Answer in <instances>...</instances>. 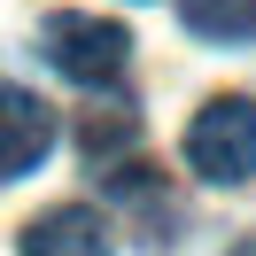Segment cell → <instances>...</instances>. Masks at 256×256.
Instances as JSON below:
<instances>
[{"instance_id":"cell-1","label":"cell","mask_w":256,"mask_h":256,"mask_svg":"<svg viewBox=\"0 0 256 256\" xmlns=\"http://www.w3.org/2000/svg\"><path fill=\"white\" fill-rule=\"evenodd\" d=\"M186 171L210 186H240L256 178V101L248 94H218L194 109L186 124Z\"/></svg>"},{"instance_id":"cell-2","label":"cell","mask_w":256,"mask_h":256,"mask_svg":"<svg viewBox=\"0 0 256 256\" xmlns=\"http://www.w3.org/2000/svg\"><path fill=\"white\" fill-rule=\"evenodd\" d=\"M39 54H47L70 86H109L116 70H124V54H132V32L109 24V16H86V8H54V16L39 24Z\"/></svg>"},{"instance_id":"cell-3","label":"cell","mask_w":256,"mask_h":256,"mask_svg":"<svg viewBox=\"0 0 256 256\" xmlns=\"http://www.w3.org/2000/svg\"><path fill=\"white\" fill-rule=\"evenodd\" d=\"M47 148H54V109L24 86H0V178L39 171Z\"/></svg>"},{"instance_id":"cell-4","label":"cell","mask_w":256,"mask_h":256,"mask_svg":"<svg viewBox=\"0 0 256 256\" xmlns=\"http://www.w3.org/2000/svg\"><path fill=\"white\" fill-rule=\"evenodd\" d=\"M24 256H109V218L86 202H62L24 225Z\"/></svg>"},{"instance_id":"cell-5","label":"cell","mask_w":256,"mask_h":256,"mask_svg":"<svg viewBox=\"0 0 256 256\" xmlns=\"http://www.w3.org/2000/svg\"><path fill=\"white\" fill-rule=\"evenodd\" d=\"M178 24L194 39L240 47V39H256V0H178Z\"/></svg>"},{"instance_id":"cell-6","label":"cell","mask_w":256,"mask_h":256,"mask_svg":"<svg viewBox=\"0 0 256 256\" xmlns=\"http://www.w3.org/2000/svg\"><path fill=\"white\" fill-rule=\"evenodd\" d=\"M132 132H140V116H132L124 101H109V109H94V116L78 124V148H86L94 163H109L116 148H132Z\"/></svg>"},{"instance_id":"cell-7","label":"cell","mask_w":256,"mask_h":256,"mask_svg":"<svg viewBox=\"0 0 256 256\" xmlns=\"http://www.w3.org/2000/svg\"><path fill=\"white\" fill-rule=\"evenodd\" d=\"M240 256H256V240H240Z\"/></svg>"}]
</instances>
